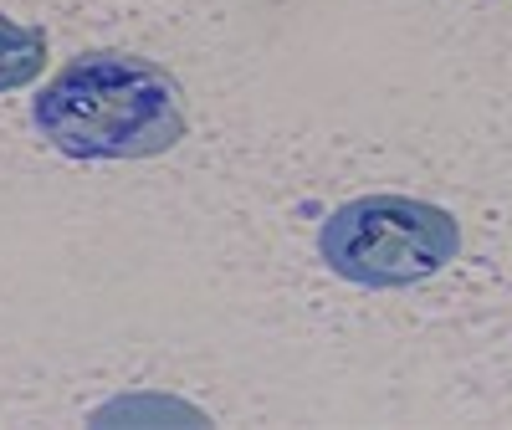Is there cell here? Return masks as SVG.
Listing matches in <instances>:
<instances>
[{
	"mask_svg": "<svg viewBox=\"0 0 512 430\" xmlns=\"http://www.w3.org/2000/svg\"><path fill=\"white\" fill-rule=\"evenodd\" d=\"M31 123L67 159H154L185 139L180 88L154 62L88 52L31 103Z\"/></svg>",
	"mask_w": 512,
	"mask_h": 430,
	"instance_id": "1",
	"label": "cell"
},
{
	"mask_svg": "<svg viewBox=\"0 0 512 430\" xmlns=\"http://www.w3.org/2000/svg\"><path fill=\"white\" fill-rule=\"evenodd\" d=\"M461 251L456 215L415 195H359L338 205L323 231L318 256L333 277L354 287H410L436 277Z\"/></svg>",
	"mask_w": 512,
	"mask_h": 430,
	"instance_id": "2",
	"label": "cell"
},
{
	"mask_svg": "<svg viewBox=\"0 0 512 430\" xmlns=\"http://www.w3.org/2000/svg\"><path fill=\"white\" fill-rule=\"evenodd\" d=\"M47 62V36L41 26H21L11 16H0V93L26 88Z\"/></svg>",
	"mask_w": 512,
	"mask_h": 430,
	"instance_id": "3",
	"label": "cell"
}]
</instances>
